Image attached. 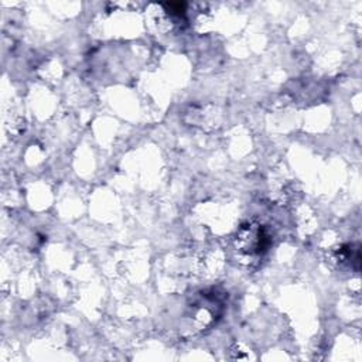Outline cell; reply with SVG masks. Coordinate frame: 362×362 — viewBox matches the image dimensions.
Instances as JSON below:
<instances>
[{"instance_id":"6da1fadb","label":"cell","mask_w":362,"mask_h":362,"mask_svg":"<svg viewBox=\"0 0 362 362\" xmlns=\"http://www.w3.org/2000/svg\"><path fill=\"white\" fill-rule=\"evenodd\" d=\"M238 249L247 255H260L267 246V235L259 225H246L240 229L236 238Z\"/></svg>"}]
</instances>
